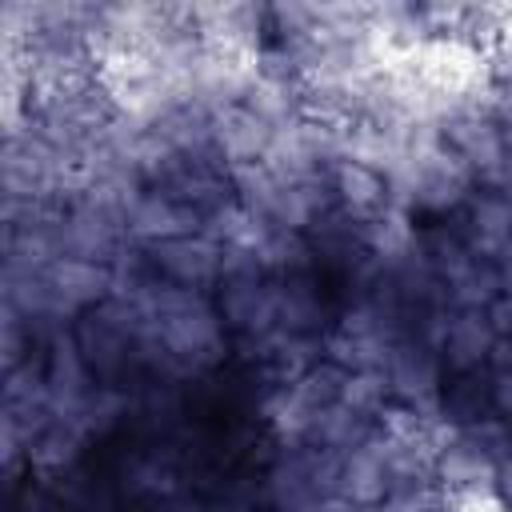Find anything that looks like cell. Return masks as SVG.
Returning a JSON list of instances; mask_svg holds the SVG:
<instances>
[{
  "mask_svg": "<svg viewBox=\"0 0 512 512\" xmlns=\"http://www.w3.org/2000/svg\"><path fill=\"white\" fill-rule=\"evenodd\" d=\"M444 144L464 160V168L488 184H504L512 180L508 172V132L492 120V112H452L444 124Z\"/></svg>",
  "mask_w": 512,
  "mask_h": 512,
  "instance_id": "cell-1",
  "label": "cell"
},
{
  "mask_svg": "<svg viewBox=\"0 0 512 512\" xmlns=\"http://www.w3.org/2000/svg\"><path fill=\"white\" fill-rule=\"evenodd\" d=\"M388 392L400 408L416 412V416H440V356L428 340H400L388 356Z\"/></svg>",
  "mask_w": 512,
  "mask_h": 512,
  "instance_id": "cell-2",
  "label": "cell"
},
{
  "mask_svg": "<svg viewBox=\"0 0 512 512\" xmlns=\"http://www.w3.org/2000/svg\"><path fill=\"white\" fill-rule=\"evenodd\" d=\"M124 240V220H116L112 212H100L92 204H72L64 216H56V244L60 256L72 260H92V264H108L116 260Z\"/></svg>",
  "mask_w": 512,
  "mask_h": 512,
  "instance_id": "cell-3",
  "label": "cell"
},
{
  "mask_svg": "<svg viewBox=\"0 0 512 512\" xmlns=\"http://www.w3.org/2000/svg\"><path fill=\"white\" fill-rule=\"evenodd\" d=\"M44 284H48V296H52V304L64 320L76 316V312L100 308L116 296V272L108 264L72 260V256H60L56 264H48Z\"/></svg>",
  "mask_w": 512,
  "mask_h": 512,
  "instance_id": "cell-4",
  "label": "cell"
},
{
  "mask_svg": "<svg viewBox=\"0 0 512 512\" xmlns=\"http://www.w3.org/2000/svg\"><path fill=\"white\" fill-rule=\"evenodd\" d=\"M464 248L496 268H504L512 260V196H504L496 188L468 196Z\"/></svg>",
  "mask_w": 512,
  "mask_h": 512,
  "instance_id": "cell-5",
  "label": "cell"
},
{
  "mask_svg": "<svg viewBox=\"0 0 512 512\" xmlns=\"http://www.w3.org/2000/svg\"><path fill=\"white\" fill-rule=\"evenodd\" d=\"M200 228H204V220L160 188H144L124 212V236L136 244H148V248L168 244L188 232H200Z\"/></svg>",
  "mask_w": 512,
  "mask_h": 512,
  "instance_id": "cell-6",
  "label": "cell"
},
{
  "mask_svg": "<svg viewBox=\"0 0 512 512\" xmlns=\"http://www.w3.org/2000/svg\"><path fill=\"white\" fill-rule=\"evenodd\" d=\"M496 344H500V336H496L484 308H456L452 316H444L440 336H436L440 364H448L456 376L476 372L480 364H488Z\"/></svg>",
  "mask_w": 512,
  "mask_h": 512,
  "instance_id": "cell-7",
  "label": "cell"
},
{
  "mask_svg": "<svg viewBox=\"0 0 512 512\" xmlns=\"http://www.w3.org/2000/svg\"><path fill=\"white\" fill-rule=\"evenodd\" d=\"M220 244L204 232H188V236H176L168 244H156L152 248V264L156 272L176 284V288H208L212 280H220Z\"/></svg>",
  "mask_w": 512,
  "mask_h": 512,
  "instance_id": "cell-8",
  "label": "cell"
},
{
  "mask_svg": "<svg viewBox=\"0 0 512 512\" xmlns=\"http://www.w3.org/2000/svg\"><path fill=\"white\" fill-rule=\"evenodd\" d=\"M220 320L244 336H272L276 332V284L264 276L220 280Z\"/></svg>",
  "mask_w": 512,
  "mask_h": 512,
  "instance_id": "cell-9",
  "label": "cell"
},
{
  "mask_svg": "<svg viewBox=\"0 0 512 512\" xmlns=\"http://www.w3.org/2000/svg\"><path fill=\"white\" fill-rule=\"evenodd\" d=\"M272 136H276V128L264 124L244 104H224L212 112V148H216V156H224L228 168L264 160L272 148Z\"/></svg>",
  "mask_w": 512,
  "mask_h": 512,
  "instance_id": "cell-10",
  "label": "cell"
},
{
  "mask_svg": "<svg viewBox=\"0 0 512 512\" xmlns=\"http://www.w3.org/2000/svg\"><path fill=\"white\" fill-rule=\"evenodd\" d=\"M388 492H392V468L372 432L360 448L344 452V460H340V500H348L356 508H376Z\"/></svg>",
  "mask_w": 512,
  "mask_h": 512,
  "instance_id": "cell-11",
  "label": "cell"
},
{
  "mask_svg": "<svg viewBox=\"0 0 512 512\" xmlns=\"http://www.w3.org/2000/svg\"><path fill=\"white\" fill-rule=\"evenodd\" d=\"M432 476H436V484L444 488V496H456V492H484V488H492V480H496V460H488L468 436L452 432V436L440 444L436 460H432Z\"/></svg>",
  "mask_w": 512,
  "mask_h": 512,
  "instance_id": "cell-12",
  "label": "cell"
},
{
  "mask_svg": "<svg viewBox=\"0 0 512 512\" xmlns=\"http://www.w3.org/2000/svg\"><path fill=\"white\" fill-rule=\"evenodd\" d=\"M332 192L344 204V212L356 216V224H368L372 216H380L388 208V180L360 160H336Z\"/></svg>",
  "mask_w": 512,
  "mask_h": 512,
  "instance_id": "cell-13",
  "label": "cell"
},
{
  "mask_svg": "<svg viewBox=\"0 0 512 512\" xmlns=\"http://www.w3.org/2000/svg\"><path fill=\"white\" fill-rule=\"evenodd\" d=\"M268 500L276 512H312L320 504L312 476H308V452L296 448L288 456H280L268 472Z\"/></svg>",
  "mask_w": 512,
  "mask_h": 512,
  "instance_id": "cell-14",
  "label": "cell"
},
{
  "mask_svg": "<svg viewBox=\"0 0 512 512\" xmlns=\"http://www.w3.org/2000/svg\"><path fill=\"white\" fill-rule=\"evenodd\" d=\"M320 320H324V304L308 284H300V280L276 284V332L312 336L320 328Z\"/></svg>",
  "mask_w": 512,
  "mask_h": 512,
  "instance_id": "cell-15",
  "label": "cell"
},
{
  "mask_svg": "<svg viewBox=\"0 0 512 512\" xmlns=\"http://www.w3.org/2000/svg\"><path fill=\"white\" fill-rule=\"evenodd\" d=\"M488 408H492V392H488V384L480 388V384L472 380V372L456 376V380L440 392V420H444V424L452 420L456 432L468 428V424H476V420H484Z\"/></svg>",
  "mask_w": 512,
  "mask_h": 512,
  "instance_id": "cell-16",
  "label": "cell"
},
{
  "mask_svg": "<svg viewBox=\"0 0 512 512\" xmlns=\"http://www.w3.org/2000/svg\"><path fill=\"white\" fill-rule=\"evenodd\" d=\"M388 400H392V392H388V376L384 372H348L344 376L340 404L352 408L356 416L376 420V416H384V404Z\"/></svg>",
  "mask_w": 512,
  "mask_h": 512,
  "instance_id": "cell-17",
  "label": "cell"
},
{
  "mask_svg": "<svg viewBox=\"0 0 512 512\" xmlns=\"http://www.w3.org/2000/svg\"><path fill=\"white\" fill-rule=\"evenodd\" d=\"M460 436H468L488 460H504V456H512V428L504 424V420H496V416H484V420H476V424H468V428H460Z\"/></svg>",
  "mask_w": 512,
  "mask_h": 512,
  "instance_id": "cell-18",
  "label": "cell"
},
{
  "mask_svg": "<svg viewBox=\"0 0 512 512\" xmlns=\"http://www.w3.org/2000/svg\"><path fill=\"white\" fill-rule=\"evenodd\" d=\"M376 512H444V496H436L432 484H404V488H392Z\"/></svg>",
  "mask_w": 512,
  "mask_h": 512,
  "instance_id": "cell-19",
  "label": "cell"
},
{
  "mask_svg": "<svg viewBox=\"0 0 512 512\" xmlns=\"http://www.w3.org/2000/svg\"><path fill=\"white\" fill-rule=\"evenodd\" d=\"M488 392H492V408L500 416H512V348H508V340H500L496 352H492Z\"/></svg>",
  "mask_w": 512,
  "mask_h": 512,
  "instance_id": "cell-20",
  "label": "cell"
},
{
  "mask_svg": "<svg viewBox=\"0 0 512 512\" xmlns=\"http://www.w3.org/2000/svg\"><path fill=\"white\" fill-rule=\"evenodd\" d=\"M488 320H492V328H496V336H500V340H512V288H508V292H500V296L492 300Z\"/></svg>",
  "mask_w": 512,
  "mask_h": 512,
  "instance_id": "cell-21",
  "label": "cell"
},
{
  "mask_svg": "<svg viewBox=\"0 0 512 512\" xmlns=\"http://www.w3.org/2000/svg\"><path fill=\"white\" fill-rule=\"evenodd\" d=\"M492 120H496L504 132H512V80H500V84L492 88Z\"/></svg>",
  "mask_w": 512,
  "mask_h": 512,
  "instance_id": "cell-22",
  "label": "cell"
},
{
  "mask_svg": "<svg viewBox=\"0 0 512 512\" xmlns=\"http://www.w3.org/2000/svg\"><path fill=\"white\" fill-rule=\"evenodd\" d=\"M492 488H496L500 504L512 512V456H504V460L496 464V480H492Z\"/></svg>",
  "mask_w": 512,
  "mask_h": 512,
  "instance_id": "cell-23",
  "label": "cell"
},
{
  "mask_svg": "<svg viewBox=\"0 0 512 512\" xmlns=\"http://www.w3.org/2000/svg\"><path fill=\"white\" fill-rule=\"evenodd\" d=\"M508 172H512V132H508Z\"/></svg>",
  "mask_w": 512,
  "mask_h": 512,
  "instance_id": "cell-24",
  "label": "cell"
},
{
  "mask_svg": "<svg viewBox=\"0 0 512 512\" xmlns=\"http://www.w3.org/2000/svg\"><path fill=\"white\" fill-rule=\"evenodd\" d=\"M184 512H200V508H184Z\"/></svg>",
  "mask_w": 512,
  "mask_h": 512,
  "instance_id": "cell-25",
  "label": "cell"
}]
</instances>
